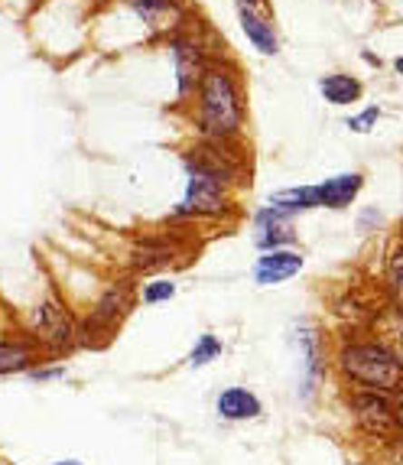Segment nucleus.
Instances as JSON below:
<instances>
[{
	"label": "nucleus",
	"mask_w": 403,
	"mask_h": 465,
	"mask_svg": "<svg viewBox=\"0 0 403 465\" xmlns=\"http://www.w3.org/2000/svg\"><path fill=\"white\" fill-rule=\"evenodd\" d=\"M186 193L170 212V225L195 222H228L238 215L234 189L244 179V150L241 143H209L199 140L182 153Z\"/></svg>",
	"instance_id": "1"
},
{
	"label": "nucleus",
	"mask_w": 403,
	"mask_h": 465,
	"mask_svg": "<svg viewBox=\"0 0 403 465\" xmlns=\"http://www.w3.org/2000/svg\"><path fill=\"white\" fill-rule=\"evenodd\" d=\"M192 127L199 140L209 143H241L248 127V94L238 65L225 53L215 55L209 69L202 72L195 94L189 101Z\"/></svg>",
	"instance_id": "2"
},
{
	"label": "nucleus",
	"mask_w": 403,
	"mask_h": 465,
	"mask_svg": "<svg viewBox=\"0 0 403 465\" xmlns=\"http://www.w3.org/2000/svg\"><path fill=\"white\" fill-rule=\"evenodd\" d=\"M335 371L345 384L358 391H378V394H400L403 384V361L400 351L388 339L371 332H349L341 335L335 349Z\"/></svg>",
	"instance_id": "3"
},
{
	"label": "nucleus",
	"mask_w": 403,
	"mask_h": 465,
	"mask_svg": "<svg viewBox=\"0 0 403 465\" xmlns=\"http://www.w3.org/2000/svg\"><path fill=\"white\" fill-rule=\"evenodd\" d=\"M166 49H170L172 75H176V104L179 108H189L202 72L209 69V63L218 53L211 49V39L202 33L199 20H186L179 30H172L166 36Z\"/></svg>",
	"instance_id": "4"
},
{
	"label": "nucleus",
	"mask_w": 403,
	"mask_h": 465,
	"mask_svg": "<svg viewBox=\"0 0 403 465\" xmlns=\"http://www.w3.org/2000/svg\"><path fill=\"white\" fill-rule=\"evenodd\" d=\"M133 302H137V283H133V277H121L114 283H108V290L92 306V316L85 322H78V345H92V349L104 345L121 329V322L131 316Z\"/></svg>",
	"instance_id": "5"
},
{
	"label": "nucleus",
	"mask_w": 403,
	"mask_h": 465,
	"mask_svg": "<svg viewBox=\"0 0 403 465\" xmlns=\"http://www.w3.org/2000/svg\"><path fill=\"white\" fill-rule=\"evenodd\" d=\"M24 335L36 345L39 355H43V351H49V355H65V351H72L78 345V319L65 310L63 300L49 296V300H43L39 306L30 310Z\"/></svg>",
	"instance_id": "6"
},
{
	"label": "nucleus",
	"mask_w": 403,
	"mask_h": 465,
	"mask_svg": "<svg viewBox=\"0 0 403 465\" xmlns=\"http://www.w3.org/2000/svg\"><path fill=\"white\" fill-rule=\"evenodd\" d=\"M345 407H349L355 427L365 436H371L378 442H397V436H400V407H397V397L351 388L345 394Z\"/></svg>",
	"instance_id": "7"
},
{
	"label": "nucleus",
	"mask_w": 403,
	"mask_h": 465,
	"mask_svg": "<svg viewBox=\"0 0 403 465\" xmlns=\"http://www.w3.org/2000/svg\"><path fill=\"white\" fill-rule=\"evenodd\" d=\"M189 254V241L179 234H147L131 248V267L133 273H156L166 267L182 264Z\"/></svg>",
	"instance_id": "8"
},
{
	"label": "nucleus",
	"mask_w": 403,
	"mask_h": 465,
	"mask_svg": "<svg viewBox=\"0 0 403 465\" xmlns=\"http://www.w3.org/2000/svg\"><path fill=\"white\" fill-rule=\"evenodd\" d=\"M140 24L147 26L153 36H170L172 30L192 20L186 0H121Z\"/></svg>",
	"instance_id": "9"
},
{
	"label": "nucleus",
	"mask_w": 403,
	"mask_h": 465,
	"mask_svg": "<svg viewBox=\"0 0 403 465\" xmlns=\"http://www.w3.org/2000/svg\"><path fill=\"white\" fill-rule=\"evenodd\" d=\"M296 345H300V358H302V388L300 397L302 401H312L329 371V358H326V345H322V335H319L316 326L302 322L296 329Z\"/></svg>",
	"instance_id": "10"
},
{
	"label": "nucleus",
	"mask_w": 403,
	"mask_h": 465,
	"mask_svg": "<svg viewBox=\"0 0 403 465\" xmlns=\"http://www.w3.org/2000/svg\"><path fill=\"white\" fill-rule=\"evenodd\" d=\"M296 218L283 215V212L270 209V205H260L251 218V241H254V248L264 254V251H280V248H293L296 244V228H293Z\"/></svg>",
	"instance_id": "11"
},
{
	"label": "nucleus",
	"mask_w": 403,
	"mask_h": 465,
	"mask_svg": "<svg viewBox=\"0 0 403 465\" xmlns=\"http://www.w3.org/2000/svg\"><path fill=\"white\" fill-rule=\"evenodd\" d=\"M302 267H306V257H302V251H296V248L264 251V254L254 261V271H251V277H254L257 287L267 290V287H280V283L293 280Z\"/></svg>",
	"instance_id": "12"
},
{
	"label": "nucleus",
	"mask_w": 403,
	"mask_h": 465,
	"mask_svg": "<svg viewBox=\"0 0 403 465\" xmlns=\"http://www.w3.org/2000/svg\"><path fill=\"white\" fill-rule=\"evenodd\" d=\"M312 189H316L319 209L341 212L355 205V199L365 189V176L361 173H335V176L322 179V183H312Z\"/></svg>",
	"instance_id": "13"
},
{
	"label": "nucleus",
	"mask_w": 403,
	"mask_h": 465,
	"mask_svg": "<svg viewBox=\"0 0 403 465\" xmlns=\"http://www.w3.org/2000/svg\"><path fill=\"white\" fill-rule=\"evenodd\" d=\"M215 413L225 423H248V420H257L264 413V403L251 388L231 384V388H225L215 397Z\"/></svg>",
	"instance_id": "14"
},
{
	"label": "nucleus",
	"mask_w": 403,
	"mask_h": 465,
	"mask_svg": "<svg viewBox=\"0 0 403 465\" xmlns=\"http://www.w3.org/2000/svg\"><path fill=\"white\" fill-rule=\"evenodd\" d=\"M238 24H241V33L248 36V43L260 55L280 53L277 26H273V20L264 14V7H238Z\"/></svg>",
	"instance_id": "15"
},
{
	"label": "nucleus",
	"mask_w": 403,
	"mask_h": 465,
	"mask_svg": "<svg viewBox=\"0 0 403 465\" xmlns=\"http://www.w3.org/2000/svg\"><path fill=\"white\" fill-rule=\"evenodd\" d=\"M39 349L26 335H0V378L26 374L39 365Z\"/></svg>",
	"instance_id": "16"
},
{
	"label": "nucleus",
	"mask_w": 403,
	"mask_h": 465,
	"mask_svg": "<svg viewBox=\"0 0 403 465\" xmlns=\"http://www.w3.org/2000/svg\"><path fill=\"white\" fill-rule=\"evenodd\" d=\"M319 94L332 108H351L365 94V82L358 75H349V72H329V75L319 78Z\"/></svg>",
	"instance_id": "17"
},
{
	"label": "nucleus",
	"mask_w": 403,
	"mask_h": 465,
	"mask_svg": "<svg viewBox=\"0 0 403 465\" xmlns=\"http://www.w3.org/2000/svg\"><path fill=\"white\" fill-rule=\"evenodd\" d=\"M267 205L277 212H283V215L296 218V215H306V212L319 209L316 205V189L312 186H290V189H280V193H273L270 199H267Z\"/></svg>",
	"instance_id": "18"
},
{
	"label": "nucleus",
	"mask_w": 403,
	"mask_h": 465,
	"mask_svg": "<svg viewBox=\"0 0 403 465\" xmlns=\"http://www.w3.org/2000/svg\"><path fill=\"white\" fill-rule=\"evenodd\" d=\"M221 351H225V341L218 339V335H211V332H202L199 339H195V345H192V351H189V368H195V371H199V368H209L211 361H215L218 355H221Z\"/></svg>",
	"instance_id": "19"
},
{
	"label": "nucleus",
	"mask_w": 403,
	"mask_h": 465,
	"mask_svg": "<svg viewBox=\"0 0 403 465\" xmlns=\"http://www.w3.org/2000/svg\"><path fill=\"white\" fill-rule=\"evenodd\" d=\"M176 296V283L170 277H156V280H147L143 287L137 290V300L143 306H160V302H170Z\"/></svg>",
	"instance_id": "20"
},
{
	"label": "nucleus",
	"mask_w": 403,
	"mask_h": 465,
	"mask_svg": "<svg viewBox=\"0 0 403 465\" xmlns=\"http://www.w3.org/2000/svg\"><path fill=\"white\" fill-rule=\"evenodd\" d=\"M400 280H403V257H400V244H394L388 257V293L394 306H400Z\"/></svg>",
	"instance_id": "21"
},
{
	"label": "nucleus",
	"mask_w": 403,
	"mask_h": 465,
	"mask_svg": "<svg viewBox=\"0 0 403 465\" xmlns=\"http://www.w3.org/2000/svg\"><path fill=\"white\" fill-rule=\"evenodd\" d=\"M380 121V108H365V111H358V114L349 117V131L351 134H371L374 127H378Z\"/></svg>",
	"instance_id": "22"
},
{
	"label": "nucleus",
	"mask_w": 403,
	"mask_h": 465,
	"mask_svg": "<svg viewBox=\"0 0 403 465\" xmlns=\"http://www.w3.org/2000/svg\"><path fill=\"white\" fill-rule=\"evenodd\" d=\"M30 374L33 381H39V384H46V381H59V378H65V368L63 365H55V368H43V361H39L36 368H30Z\"/></svg>",
	"instance_id": "23"
},
{
	"label": "nucleus",
	"mask_w": 403,
	"mask_h": 465,
	"mask_svg": "<svg viewBox=\"0 0 403 465\" xmlns=\"http://www.w3.org/2000/svg\"><path fill=\"white\" fill-rule=\"evenodd\" d=\"M368 225H378V228H380V225H384V215H380L378 209H365L361 215H358V228L365 232Z\"/></svg>",
	"instance_id": "24"
},
{
	"label": "nucleus",
	"mask_w": 403,
	"mask_h": 465,
	"mask_svg": "<svg viewBox=\"0 0 403 465\" xmlns=\"http://www.w3.org/2000/svg\"><path fill=\"white\" fill-rule=\"evenodd\" d=\"M238 7H264V0H234Z\"/></svg>",
	"instance_id": "25"
},
{
	"label": "nucleus",
	"mask_w": 403,
	"mask_h": 465,
	"mask_svg": "<svg viewBox=\"0 0 403 465\" xmlns=\"http://www.w3.org/2000/svg\"><path fill=\"white\" fill-rule=\"evenodd\" d=\"M53 465H85V462H78V459H59V462H53Z\"/></svg>",
	"instance_id": "26"
},
{
	"label": "nucleus",
	"mask_w": 403,
	"mask_h": 465,
	"mask_svg": "<svg viewBox=\"0 0 403 465\" xmlns=\"http://www.w3.org/2000/svg\"><path fill=\"white\" fill-rule=\"evenodd\" d=\"M0 465H4V462H0Z\"/></svg>",
	"instance_id": "27"
}]
</instances>
